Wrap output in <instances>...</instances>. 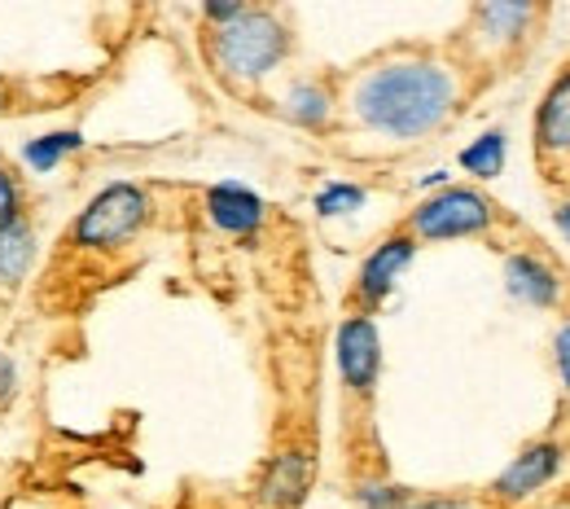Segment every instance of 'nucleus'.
I'll return each mask as SVG.
<instances>
[{
  "label": "nucleus",
  "mask_w": 570,
  "mask_h": 509,
  "mask_svg": "<svg viewBox=\"0 0 570 509\" xmlns=\"http://www.w3.org/2000/svg\"><path fill=\"white\" fill-rule=\"evenodd\" d=\"M0 106H4V88H0Z\"/></svg>",
  "instance_id": "23"
},
{
  "label": "nucleus",
  "mask_w": 570,
  "mask_h": 509,
  "mask_svg": "<svg viewBox=\"0 0 570 509\" xmlns=\"http://www.w3.org/2000/svg\"><path fill=\"white\" fill-rule=\"evenodd\" d=\"M207 212L228 233H250L264 219V203L250 189H242V185H215L212 194H207Z\"/></svg>",
  "instance_id": "10"
},
{
  "label": "nucleus",
  "mask_w": 570,
  "mask_h": 509,
  "mask_svg": "<svg viewBox=\"0 0 570 509\" xmlns=\"http://www.w3.org/2000/svg\"><path fill=\"white\" fill-rule=\"evenodd\" d=\"M289 115L298 119V124H325V115H330V92L321 88V84H298L294 92H289Z\"/></svg>",
  "instance_id": "14"
},
{
  "label": "nucleus",
  "mask_w": 570,
  "mask_h": 509,
  "mask_svg": "<svg viewBox=\"0 0 570 509\" xmlns=\"http://www.w3.org/2000/svg\"><path fill=\"white\" fill-rule=\"evenodd\" d=\"M535 149L540 158H562L570 154V71L553 79L535 110Z\"/></svg>",
  "instance_id": "9"
},
{
  "label": "nucleus",
  "mask_w": 570,
  "mask_h": 509,
  "mask_svg": "<svg viewBox=\"0 0 570 509\" xmlns=\"http://www.w3.org/2000/svg\"><path fill=\"white\" fill-rule=\"evenodd\" d=\"M212 49L219 71L242 79V84H255L289 53V31L264 9H242L233 22H224L215 31Z\"/></svg>",
  "instance_id": "2"
},
{
  "label": "nucleus",
  "mask_w": 570,
  "mask_h": 509,
  "mask_svg": "<svg viewBox=\"0 0 570 509\" xmlns=\"http://www.w3.org/2000/svg\"><path fill=\"white\" fill-rule=\"evenodd\" d=\"M312 457L307 452H282L273 457V466L264 470V483H259V501L268 509H294L307 488H312Z\"/></svg>",
  "instance_id": "8"
},
{
  "label": "nucleus",
  "mask_w": 570,
  "mask_h": 509,
  "mask_svg": "<svg viewBox=\"0 0 570 509\" xmlns=\"http://www.w3.org/2000/svg\"><path fill=\"white\" fill-rule=\"evenodd\" d=\"M71 149H79V133L36 137V141L27 146V163H31L36 172H49V167H58V163H62V154H71Z\"/></svg>",
  "instance_id": "15"
},
{
  "label": "nucleus",
  "mask_w": 570,
  "mask_h": 509,
  "mask_svg": "<svg viewBox=\"0 0 570 509\" xmlns=\"http://www.w3.org/2000/svg\"><path fill=\"white\" fill-rule=\"evenodd\" d=\"M9 219H18V185H13V176L0 167V228H4Z\"/></svg>",
  "instance_id": "18"
},
{
  "label": "nucleus",
  "mask_w": 570,
  "mask_h": 509,
  "mask_svg": "<svg viewBox=\"0 0 570 509\" xmlns=\"http://www.w3.org/2000/svg\"><path fill=\"white\" fill-rule=\"evenodd\" d=\"M404 509H479L474 501H461V497H426V501H409Z\"/></svg>",
  "instance_id": "19"
},
{
  "label": "nucleus",
  "mask_w": 570,
  "mask_h": 509,
  "mask_svg": "<svg viewBox=\"0 0 570 509\" xmlns=\"http://www.w3.org/2000/svg\"><path fill=\"white\" fill-rule=\"evenodd\" d=\"M504 282H509V294H518L522 303H535V307H553L558 303V277H553V268H544L531 255H509Z\"/></svg>",
  "instance_id": "11"
},
{
  "label": "nucleus",
  "mask_w": 570,
  "mask_h": 509,
  "mask_svg": "<svg viewBox=\"0 0 570 509\" xmlns=\"http://www.w3.org/2000/svg\"><path fill=\"white\" fill-rule=\"evenodd\" d=\"M145 219H149V198H145L141 189H137V185H110V189H101V194L79 212L71 237L79 246L106 251V246L132 242Z\"/></svg>",
  "instance_id": "3"
},
{
  "label": "nucleus",
  "mask_w": 570,
  "mask_h": 509,
  "mask_svg": "<svg viewBox=\"0 0 570 509\" xmlns=\"http://www.w3.org/2000/svg\"><path fill=\"white\" fill-rule=\"evenodd\" d=\"M360 203H364V189H356V185H334V189H325L316 198V212L321 216H347V212H356Z\"/></svg>",
  "instance_id": "16"
},
{
  "label": "nucleus",
  "mask_w": 570,
  "mask_h": 509,
  "mask_svg": "<svg viewBox=\"0 0 570 509\" xmlns=\"http://www.w3.org/2000/svg\"><path fill=\"white\" fill-rule=\"evenodd\" d=\"M456 84L434 62H391L360 84V119L386 137H422L452 115Z\"/></svg>",
  "instance_id": "1"
},
{
  "label": "nucleus",
  "mask_w": 570,
  "mask_h": 509,
  "mask_svg": "<svg viewBox=\"0 0 570 509\" xmlns=\"http://www.w3.org/2000/svg\"><path fill=\"white\" fill-rule=\"evenodd\" d=\"M553 216H558V228H562V233H567V242H570V203H567V207H558V212H553Z\"/></svg>",
  "instance_id": "22"
},
{
  "label": "nucleus",
  "mask_w": 570,
  "mask_h": 509,
  "mask_svg": "<svg viewBox=\"0 0 570 509\" xmlns=\"http://www.w3.org/2000/svg\"><path fill=\"white\" fill-rule=\"evenodd\" d=\"M461 167L465 172H474V176H500V167H504V137L500 133H488V137H479L474 146L461 154Z\"/></svg>",
  "instance_id": "13"
},
{
  "label": "nucleus",
  "mask_w": 570,
  "mask_h": 509,
  "mask_svg": "<svg viewBox=\"0 0 570 509\" xmlns=\"http://www.w3.org/2000/svg\"><path fill=\"white\" fill-rule=\"evenodd\" d=\"M360 506L364 509H404L409 492L404 488H360Z\"/></svg>",
  "instance_id": "17"
},
{
  "label": "nucleus",
  "mask_w": 570,
  "mask_h": 509,
  "mask_svg": "<svg viewBox=\"0 0 570 509\" xmlns=\"http://www.w3.org/2000/svg\"><path fill=\"white\" fill-rule=\"evenodd\" d=\"M9 378H13V364H9V361H0V400L9 395Z\"/></svg>",
  "instance_id": "21"
},
{
  "label": "nucleus",
  "mask_w": 570,
  "mask_h": 509,
  "mask_svg": "<svg viewBox=\"0 0 570 509\" xmlns=\"http://www.w3.org/2000/svg\"><path fill=\"white\" fill-rule=\"evenodd\" d=\"M558 369H562V382H567V391H570V325H562V334H558Z\"/></svg>",
  "instance_id": "20"
},
{
  "label": "nucleus",
  "mask_w": 570,
  "mask_h": 509,
  "mask_svg": "<svg viewBox=\"0 0 570 509\" xmlns=\"http://www.w3.org/2000/svg\"><path fill=\"white\" fill-rule=\"evenodd\" d=\"M558 470H562V448L558 443H531V448H522L509 461V470L492 483V497L504 501V506H513V501L540 492Z\"/></svg>",
  "instance_id": "6"
},
{
  "label": "nucleus",
  "mask_w": 570,
  "mask_h": 509,
  "mask_svg": "<svg viewBox=\"0 0 570 509\" xmlns=\"http://www.w3.org/2000/svg\"><path fill=\"white\" fill-rule=\"evenodd\" d=\"M413 251H417V242L413 237H386L368 260H364V268H360V277H356V298H360V307H364V316L386 298V294L395 291V277L413 264Z\"/></svg>",
  "instance_id": "7"
},
{
  "label": "nucleus",
  "mask_w": 570,
  "mask_h": 509,
  "mask_svg": "<svg viewBox=\"0 0 570 509\" xmlns=\"http://www.w3.org/2000/svg\"><path fill=\"white\" fill-rule=\"evenodd\" d=\"M31 255H36V233L31 224L18 216L0 228V282L13 286L27 268H31Z\"/></svg>",
  "instance_id": "12"
},
{
  "label": "nucleus",
  "mask_w": 570,
  "mask_h": 509,
  "mask_svg": "<svg viewBox=\"0 0 570 509\" xmlns=\"http://www.w3.org/2000/svg\"><path fill=\"white\" fill-rule=\"evenodd\" d=\"M338 369H343V382L368 395L373 382H377V369H382V343H377V325L373 316H347L343 330H338Z\"/></svg>",
  "instance_id": "5"
},
{
  "label": "nucleus",
  "mask_w": 570,
  "mask_h": 509,
  "mask_svg": "<svg viewBox=\"0 0 570 509\" xmlns=\"http://www.w3.org/2000/svg\"><path fill=\"white\" fill-rule=\"evenodd\" d=\"M497 219V207L479 194V189H443L434 194L430 203H422L409 228L417 237H430V242H443V237H470V233H483L492 228Z\"/></svg>",
  "instance_id": "4"
}]
</instances>
